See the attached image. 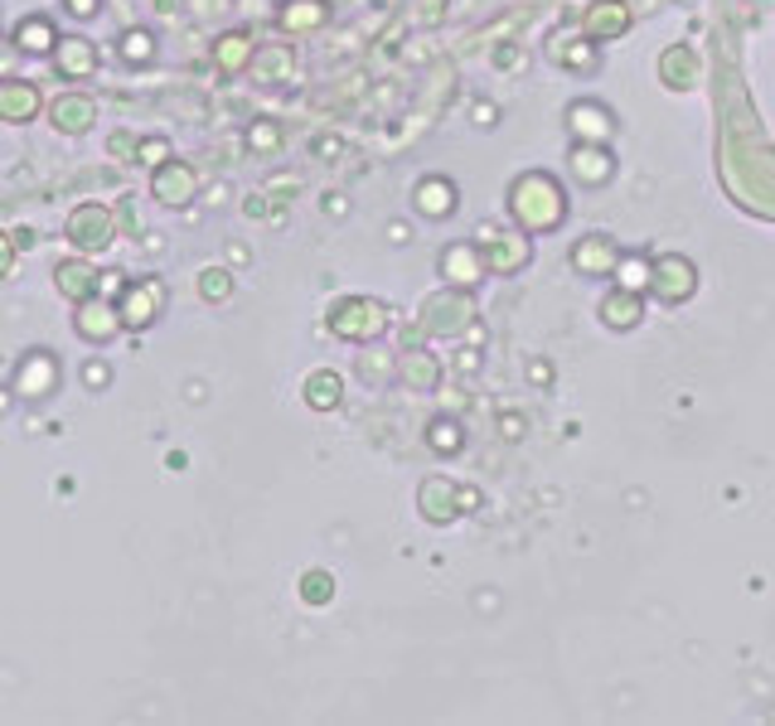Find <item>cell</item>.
Returning <instances> with one entry per match:
<instances>
[{
	"label": "cell",
	"mask_w": 775,
	"mask_h": 726,
	"mask_svg": "<svg viewBox=\"0 0 775 726\" xmlns=\"http://www.w3.org/2000/svg\"><path fill=\"white\" fill-rule=\"evenodd\" d=\"M117 233H121V218H117V208L102 204V199H82V204L68 208V218H63L68 247H73V253H82V257L112 253Z\"/></svg>",
	"instance_id": "1"
},
{
	"label": "cell",
	"mask_w": 775,
	"mask_h": 726,
	"mask_svg": "<svg viewBox=\"0 0 775 726\" xmlns=\"http://www.w3.org/2000/svg\"><path fill=\"white\" fill-rule=\"evenodd\" d=\"M10 387H16V398L20 402H49L53 393L63 387V363L53 349L45 344H35V349H24V354L16 359V369H10Z\"/></svg>",
	"instance_id": "2"
},
{
	"label": "cell",
	"mask_w": 775,
	"mask_h": 726,
	"mask_svg": "<svg viewBox=\"0 0 775 726\" xmlns=\"http://www.w3.org/2000/svg\"><path fill=\"white\" fill-rule=\"evenodd\" d=\"M45 117H49V127L63 136V141H82V136H92L97 131V117H102V102L88 92V88H78V82H68L63 92H53L49 97V107H45Z\"/></svg>",
	"instance_id": "3"
},
{
	"label": "cell",
	"mask_w": 775,
	"mask_h": 726,
	"mask_svg": "<svg viewBox=\"0 0 775 726\" xmlns=\"http://www.w3.org/2000/svg\"><path fill=\"white\" fill-rule=\"evenodd\" d=\"M165 301H170V286H165L160 276H136V282H127V291L117 296V311H121L127 334H141V330L156 325V320L165 315Z\"/></svg>",
	"instance_id": "4"
},
{
	"label": "cell",
	"mask_w": 775,
	"mask_h": 726,
	"mask_svg": "<svg viewBox=\"0 0 775 726\" xmlns=\"http://www.w3.org/2000/svg\"><path fill=\"white\" fill-rule=\"evenodd\" d=\"M383 320H387V311H383L379 301H369V296H340L335 305H330L325 325L335 330L340 340L369 344V340H379V334H383Z\"/></svg>",
	"instance_id": "5"
},
{
	"label": "cell",
	"mask_w": 775,
	"mask_h": 726,
	"mask_svg": "<svg viewBox=\"0 0 775 726\" xmlns=\"http://www.w3.org/2000/svg\"><path fill=\"white\" fill-rule=\"evenodd\" d=\"M199 189H204V175L194 170L189 160H179V156H170L165 165L150 170V199H156L160 208H170V214L189 208L194 199H199Z\"/></svg>",
	"instance_id": "6"
},
{
	"label": "cell",
	"mask_w": 775,
	"mask_h": 726,
	"mask_svg": "<svg viewBox=\"0 0 775 726\" xmlns=\"http://www.w3.org/2000/svg\"><path fill=\"white\" fill-rule=\"evenodd\" d=\"M49 63H53V73H59L63 82H92L97 73H102V49L92 45V35H82V30H63L59 35V45H53L49 53Z\"/></svg>",
	"instance_id": "7"
},
{
	"label": "cell",
	"mask_w": 775,
	"mask_h": 726,
	"mask_svg": "<svg viewBox=\"0 0 775 726\" xmlns=\"http://www.w3.org/2000/svg\"><path fill=\"white\" fill-rule=\"evenodd\" d=\"M49 107V92L35 78L6 73L0 78V127H35Z\"/></svg>",
	"instance_id": "8"
},
{
	"label": "cell",
	"mask_w": 775,
	"mask_h": 726,
	"mask_svg": "<svg viewBox=\"0 0 775 726\" xmlns=\"http://www.w3.org/2000/svg\"><path fill=\"white\" fill-rule=\"evenodd\" d=\"M73 334H78L82 344H92V349L117 344L121 334H127L117 301H112V296H88V301H78V305H73Z\"/></svg>",
	"instance_id": "9"
},
{
	"label": "cell",
	"mask_w": 775,
	"mask_h": 726,
	"mask_svg": "<svg viewBox=\"0 0 775 726\" xmlns=\"http://www.w3.org/2000/svg\"><path fill=\"white\" fill-rule=\"evenodd\" d=\"M514 208H519V223L523 228H558L562 223V194L548 185V175H523V185L514 189Z\"/></svg>",
	"instance_id": "10"
},
{
	"label": "cell",
	"mask_w": 775,
	"mask_h": 726,
	"mask_svg": "<svg viewBox=\"0 0 775 726\" xmlns=\"http://www.w3.org/2000/svg\"><path fill=\"white\" fill-rule=\"evenodd\" d=\"M59 20L49 16V10H30V16H20L10 24V49L20 53V59H49L53 45H59Z\"/></svg>",
	"instance_id": "11"
},
{
	"label": "cell",
	"mask_w": 775,
	"mask_h": 726,
	"mask_svg": "<svg viewBox=\"0 0 775 726\" xmlns=\"http://www.w3.org/2000/svg\"><path fill=\"white\" fill-rule=\"evenodd\" d=\"M49 282H53V291L68 301V305H78V301H88V296H97L102 291V267H97L92 257H59L53 262V272H49Z\"/></svg>",
	"instance_id": "12"
},
{
	"label": "cell",
	"mask_w": 775,
	"mask_h": 726,
	"mask_svg": "<svg viewBox=\"0 0 775 726\" xmlns=\"http://www.w3.org/2000/svg\"><path fill=\"white\" fill-rule=\"evenodd\" d=\"M649 291H655L659 301H688L698 291V272H694V262H684V257H659L655 267H649Z\"/></svg>",
	"instance_id": "13"
},
{
	"label": "cell",
	"mask_w": 775,
	"mask_h": 726,
	"mask_svg": "<svg viewBox=\"0 0 775 726\" xmlns=\"http://www.w3.org/2000/svg\"><path fill=\"white\" fill-rule=\"evenodd\" d=\"M247 78L257 82V88H286L291 78H296V49L291 45H257L253 63H247Z\"/></svg>",
	"instance_id": "14"
},
{
	"label": "cell",
	"mask_w": 775,
	"mask_h": 726,
	"mask_svg": "<svg viewBox=\"0 0 775 726\" xmlns=\"http://www.w3.org/2000/svg\"><path fill=\"white\" fill-rule=\"evenodd\" d=\"M253 53H257V39H253V30H243V24L214 35V45H209V59H214L218 73H247Z\"/></svg>",
	"instance_id": "15"
},
{
	"label": "cell",
	"mask_w": 775,
	"mask_h": 726,
	"mask_svg": "<svg viewBox=\"0 0 775 726\" xmlns=\"http://www.w3.org/2000/svg\"><path fill=\"white\" fill-rule=\"evenodd\" d=\"M567 165H572V175L581 185H606V179L616 175V156L606 150V141H577Z\"/></svg>",
	"instance_id": "16"
},
{
	"label": "cell",
	"mask_w": 775,
	"mask_h": 726,
	"mask_svg": "<svg viewBox=\"0 0 775 726\" xmlns=\"http://www.w3.org/2000/svg\"><path fill=\"white\" fill-rule=\"evenodd\" d=\"M117 59L127 68H156L160 59V35L150 30V24H127V30L117 35Z\"/></svg>",
	"instance_id": "17"
},
{
	"label": "cell",
	"mask_w": 775,
	"mask_h": 726,
	"mask_svg": "<svg viewBox=\"0 0 775 726\" xmlns=\"http://www.w3.org/2000/svg\"><path fill=\"white\" fill-rule=\"evenodd\" d=\"M484 267H490V262H484V253L475 243H455V247H447V257H441V276H447L451 286H475L480 276H484Z\"/></svg>",
	"instance_id": "18"
},
{
	"label": "cell",
	"mask_w": 775,
	"mask_h": 726,
	"mask_svg": "<svg viewBox=\"0 0 775 726\" xmlns=\"http://www.w3.org/2000/svg\"><path fill=\"white\" fill-rule=\"evenodd\" d=\"M276 24H282L286 35H311L330 24V0H282L276 6Z\"/></svg>",
	"instance_id": "19"
},
{
	"label": "cell",
	"mask_w": 775,
	"mask_h": 726,
	"mask_svg": "<svg viewBox=\"0 0 775 726\" xmlns=\"http://www.w3.org/2000/svg\"><path fill=\"white\" fill-rule=\"evenodd\" d=\"M412 208H418L422 218H447L455 208V185L447 175H422L418 189H412Z\"/></svg>",
	"instance_id": "20"
},
{
	"label": "cell",
	"mask_w": 775,
	"mask_h": 726,
	"mask_svg": "<svg viewBox=\"0 0 775 726\" xmlns=\"http://www.w3.org/2000/svg\"><path fill=\"white\" fill-rule=\"evenodd\" d=\"M567 127H572L581 141H606V136L616 131V117L597 102H572L567 107Z\"/></svg>",
	"instance_id": "21"
},
{
	"label": "cell",
	"mask_w": 775,
	"mask_h": 726,
	"mask_svg": "<svg viewBox=\"0 0 775 726\" xmlns=\"http://www.w3.org/2000/svg\"><path fill=\"white\" fill-rule=\"evenodd\" d=\"M301 398H306L311 412H335L340 398H344V379L335 369H315L306 379V387H301Z\"/></svg>",
	"instance_id": "22"
},
{
	"label": "cell",
	"mask_w": 775,
	"mask_h": 726,
	"mask_svg": "<svg viewBox=\"0 0 775 726\" xmlns=\"http://www.w3.org/2000/svg\"><path fill=\"white\" fill-rule=\"evenodd\" d=\"M597 315H601L606 330H630V325H640V291H611V296H601Z\"/></svg>",
	"instance_id": "23"
},
{
	"label": "cell",
	"mask_w": 775,
	"mask_h": 726,
	"mask_svg": "<svg viewBox=\"0 0 775 726\" xmlns=\"http://www.w3.org/2000/svg\"><path fill=\"white\" fill-rule=\"evenodd\" d=\"M611 253H616V247L606 243V237H581L577 253H572V267L577 272H591V276H606V272H616V262H620Z\"/></svg>",
	"instance_id": "24"
},
{
	"label": "cell",
	"mask_w": 775,
	"mask_h": 726,
	"mask_svg": "<svg viewBox=\"0 0 775 726\" xmlns=\"http://www.w3.org/2000/svg\"><path fill=\"white\" fill-rule=\"evenodd\" d=\"M243 141L253 156H276V150L286 146V131H282V121H272V117H253L243 131Z\"/></svg>",
	"instance_id": "25"
},
{
	"label": "cell",
	"mask_w": 775,
	"mask_h": 726,
	"mask_svg": "<svg viewBox=\"0 0 775 726\" xmlns=\"http://www.w3.org/2000/svg\"><path fill=\"white\" fill-rule=\"evenodd\" d=\"M194 291H199L204 305H228L233 301V267H204L194 276Z\"/></svg>",
	"instance_id": "26"
},
{
	"label": "cell",
	"mask_w": 775,
	"mask_h": 726,
	"mask_svg": "<svg viewBox=\"0 0 775 726\" xmlns=\"http://www.w3.org/2000/svg\"><path fill=\"white\" fill-rule=\"evenodd\" d=\"M451 490H455V484H447V480H426L422 484V513H426V519H436V523L455 519V509H461V504H451Z\"/></svg>",
	"instance_id": "27"
},
{
	"label": "cell",
	"mask_w": 775,
	"mask_h": 726,
	"mask_svg": "<svg viewBox=\"0 0 775 726\" xmlns=\"http://www.w3.org/2000/svg\"><path fill=\"white\" fill-rule=\"evenodd\" d=\"M398 373H403L408 387H436L441 383V369L426 354H403L398 359Z\"/></svg>",
	"instance_id": "28"
},
{
	"label": "cell",
	"mask_w": 775,
	"mask_h": 726,
	"mask_svg": "<svg viewBox=\"0 0 775 726\" xmlns=\"http://www.w3.org/2000/svg\"><path fill=\"white\" fill-rule=\"evenodd\" d=\"M301 600H306V606H330V600H335V577H330L325 567H311L306 577H301Z\"/></svg>",
	"instance_id": "29"
},
{
	"label": "cell",
	"mask_w": 775,
	"mask_h": 726,
	"mask_svg": "<svg viewBox=\"0 0 775 726\" xmlns=\"http://www.w3.org/2000/svg\"><path fill=\"white\" fill-rule=\"evenodd\" d=\"M175 156V146L165 141V136H141V146H136V165L141 170H156V165H165Z\"/></svg>",
	"instance_id": "30"
},
{
	"label": "cell",
	"mask_w": 775,
	"mask_h": 726,
	"mask_svg": "<svg viewBox=\"0 0 775 726\" xmlns=\"http://www.w3.org/2000/svg\"><path fill=\"white\" fill-rule=\"evenodd\" d=\"M426 436H432V445H441V455H461V426L447 422V416H441V422H432V431H426Z\"/></svg>",
	"instance_id": "31"
},
{
	"label": "cell",
	"mask_w": 775,
	"mask_h": 726,
	"mask_svg": "<svg viewBox=\"0 0 775 726\" xmlns=\"http://www.w3.org/2000/svg\"><path fill=\"white\" fill-rule=\"evenodd\" d=\"M136 146H141V136H136V131H112V136H107V156L121 160V165H136Z\"/></svg>",
	"instance_id": "32"
},
{
	"label": "cell",
	"mask_w": 775,
	"mask_h": 726,
	"mask_svg": "<svg viewBox=\"0 0 775 726\" xmlns=\"http://www.w3.org/2000/svg\"><path fill=\"white\" fill-rule=\"evenodd\" d=\"M649 267H655V262H635V257H620V262H616V276H620V282H626L630 291H645V286H649Z\"/></svg>",
	"instance_id": "33"
},
{
	"label": "cell",
	"mask_w": 775,
	"mask_h": 726,
	"mask_svg": "<svg viewBox=\"0 0 775 726\" xmlns=\"http://www.w3.org/2000/svg\"><path fill=\"white\" fill-rule=\"evenodd\" d=\"M20 267V243H16V233L10 228H0V282H10Z\"/></svg>",
	"instance_id": "34"
},
{
	"label": "cell",
	"mask_w": 775,
	"mask_h": 726,
	"mask_svg": "<svg viewBox=\"0 0 775 726\" xmlns=\"http://www.w3.org/2000/svg\"><path fill=\"white\" fill-rule=\"evenodd\" d=\"M82 387H92V393H107V387H112V369H107L102 359H88V363H82Z\"/></svg>",
	"instance_id": "35"
},
{
	"label": "cell",
	"mask_w": 775,
	"mask_h": 726,
	"mask_svg": "<svg viewBox=\"0 0 775 726\" xmlns=\"http://www.w3.org/2000/svg\"><path fill=\"white\" fill-rule=\"evenodd\" d=\"M59 6H63V16H68V20L88 24V20L102 16V6H107V0H59Z\"/></svg>",
	"instance_id": "36"
},
{
	"label": "cell",
	"mask_w": 775,
	"mask_h": 726,
	"mask_svg": "<svg viewBox=\"0 0 775 726\" xmlns=\"http://www.w3.org/2000/svg\"><path fill=\"white\" fill-rule=\"evenodd\" d=\"M224 253H228V267H247V262H253V253H247L243 243H228Z\"/></svg>",
	"instance_id": "37"
},
{
	"label": "cell",
	"mask_w": 775,
	"mask_h": 726,
	"mask_svg": "<svg viewBox=\"0 0 775 726\" xmlns=\"http://www.w3.org/2000/svg\"><path fill=\"white\" fill-rule=\"evenodd\" d=\"M315 156L335 160V156H340V141H335V136H321V141H315Z\"/></svg>",
	"instance_id": "38"
},
{
	"label": "cell",
	"mask_w": 775,
	"mask_h": 726,
	"mask_svg": "<svg viewBox=\"0 0 775 726\" xmlns=\"http://www.w3.org/2000/svg\"><path fill=\"white\" fill-rule=\"evenodd\" d=\"M243 214H253V218L267 214V194H253V199H243Z\"/></svg>",
	"instance_id": "39"
},
{
	"label": "cell",
	"mask_w": 775,
	"mask_h": 726,
	"mask_svg": "<svg viewBox=\"0 0 775 726\" xmlns=\"http://www.w3.org/2000/svg\"><path fill=\"white\" fill-rule=\"evenodd\" d=\"M16 402H20V398H16V387L6 383V387H0V416H10V408H16Z\"/></svg>",
	"instance_id": "40"
},
{
	"label": "cell",
	"mask_w": 775,
	"mask_h": 726,
	"mask_svg": "<svg viewBox=\"0 0 775 726\" xmlns=\"http://www.w3.org/2000/svg\"><path fill=\"white\" fill-rule=\"evenodd\" d=\"M387 237H393V243H408L412 228H408V223H393V228H387Z\"/></svg>",
	"instance_id": "41"
},
{
	"label": "cell",
	"mask_w": 775,
	"mask_h": 726,
	"mask_svg": "<svg viewBox=\"0 0 775 726\" xmlns=\"http://www.w3.org/2000/svg\"><path fill=\"white\" fill-rule=\"evenodd\" d=\"M533 383L548 387V363H543V359H533Z\"/></svg>",
	"instance_id": "42"
},
{
	"label": "cell",
	"mask_w": 775,
	"mask_h": 726,
	"mask_svg": "<svg viewBox=\"0 0 775 726\" xmlns=\"http://www.w3.org/2000/svg\"><path fill=\"white\" fill-rule=\"evenodd\" d=\"M325 208L330 214H344V194H325Z\"/></svg>",
	"instance_id": "43"
},
{
	"label": "cell",
	"mask_w": 775,
	"mask_h": 726,
	"mask_svg": "<svg viewBox=\"0 0 775 726\" xmlns=\"http://www.w3.org/2000/svg\"><path fill=\"white\" fill-rule=\"evenodd\" d=\"M16 243H20V253H24V247L35 243V228H16Z\"/></svg>",
	"instance_id": "44"
},
{
	"label": "cell",
	"mask_w": 775,
	"mask_h": 726,
	"mask_svg": "<svg viewBox=\"0 0 775 726\" xmlns=\"http://www.w3.org/2000/svg\"><path fill=\"white\" fill-rule=\"evenodd\" d=\"M10 53H16V49H10V39H6V49H0V78L10 73Z\"/></svg>",
	"instance_id": "45"
}]
</instances>
